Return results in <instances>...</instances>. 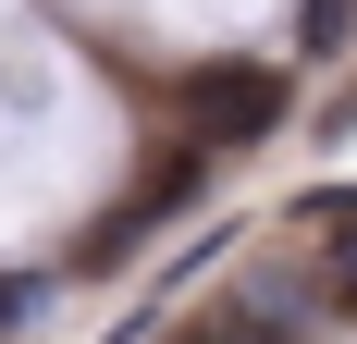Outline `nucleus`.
<instances>
[{
	"mask_svg": "<svg viewBox=\"0 0 357 344\" xmlns=\"http://www.w3.org/2000/svg\"><path fill=\"white\" fill-rule=\"evenodd\" d=\"M284 111H296V86H284L271 62H197V74L173 86V123H185V148H197V160H222V148H259Z\"/></svg>",
	"mask_w": 357,
	"mask_h": 344,
	"instance_id": "1",
	"label": "nucleus"
},
{
	"mask_svg": "<svg viewBox=\"0 0 357 344\" xmlns=\"http://www.w3.org/2000/svg\"><path fill=\"white\" fill-rule=\"evenodd\" d=\"M321 295L357 320V209H333V221H321Z\"/></svg>",
	"mask_w": 357,
	"mask_h": 344,
	"instance_id": "2",
	"label": "nucleus"
},
{
	"mask_svg": "<svg viewBox=\"0 0 357 344\" xmlns=\"http://www.w3.org/2000/svg\"><path fill=\"white\" fill-rule=\"evenodd\" d=\"M345 25H357V0H296V49H333Z\"/></svg>",
	"mask_w": 357,
	"mask_h": 344,
	"instance_id": "3",
	"label": "nucleus"
},
{
	"mask_svg": "<svg viewBox=\"0 0 357 344\" xmlns=\"http://www.w3.org/2000/svg\"><path fill=\"white\" fill-rule=\"evenodd\" d=\"M173 344H197V332H173Z\"/></svg>",
	"mask_w": 357,
	"mask_h": 344,
	"instance_id": "4",
	"label": "nucleus"
}]
</instances>
